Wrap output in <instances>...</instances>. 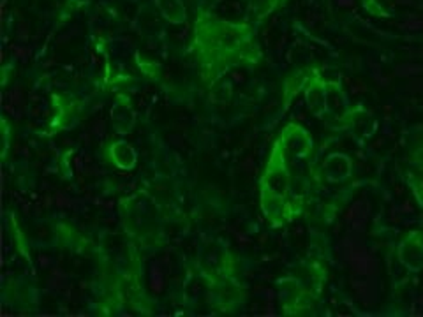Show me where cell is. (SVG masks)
<instances>
[{
    "mask_svg": "<svg viewBox=\"0 0 423 317\" xmlns=\"http://www.w3.org/2000/svg\"><path fill=\"white\" fill-rule=\"evenodd\" d=\"M399 261L409 272H420L423 268V233L422 231H411L397 249Z\"/></svg>",
    "mask_w": 423,
    "mask_h": 317,
    "instance_id": "3",
    "label": "cell"
},
{
    "mask_svg": "<svg viewBox=\"0 0 423 317\" xmlns=\"http://www.w3.org/2000/svg\"><path fill=\"white\" fill-rule=\"evenodd\" d=\"M111 120H113L115 131L120 132V134H125V132L132 131V125H135V113L129 108L125 102L118 101L115 104V108L111 109Z\"/></svg>",
    "mask_w": 423,
    "mask_h": 317,
    "instance_id": "10",
    "label": "cell"
},
{
    "mask_svg": "<svg viewBox=\"0 0 423 317\" xmlns=\"http://www.w3.org/2000/svg\"><path fill=\"white\" fill-rule=\"evenodd\" d=\"M369 219V208L363 203H356L355 206H351L350 213H348V220L352 224V230L360 231L363 227V224Z\"/></svg>",
    "mask_w": 423,
    "mask_h": 317,
    "instance_id": "12",
    "label": "cell"
},
{
    "mask_svg": "<svg viewBox=\"0 0 423 317\" xmlns=\"http://www.w3.org/2000/svg\"><path fill=\"white\" fill-rule=\"evenodd\" d=\"M306 102L307 108L314 113V115L321 117L326 113V83L319 78L310 80L306 88Z\"/></svg>",
    "mask_w": 423,
    "mask_h": 317,
    "instance_id": "7",
    "label": "cell"
},
{
    "mask_svg": "<svg viewBox=\"0 0 423 317\" xmlns=\"http://www.w3.org/2000/svg\"><path fill=\"white\" fill-rule=\"evenodd\" d=\"M348 119L351 120L352 129H355V132L358 138H369V136L372 134L377 127V122L374 120L367 112H363V113H352L351 112Z\"/></svg>",
    "mask_w": 423,
    "mask_h": 317,
    "instance_id": "11",
    "label": "cell"
},
{
    "mask_svg": "<svg viewBox=\"0 0 423 317\" xmlns=\"http://www.w3.org/2000/svg\"><path fill=\"white\" fill-rule=\"evenodd\" d=\"M110 158L118 169H124V171H131L136 166V162H138L135 149L127 141H122V139L115 141L110 146Z\"/></svg>",
    "mask_w": 423,
    "mask_h": 317,
    "instance_id": "8",
    "label": "cell"
},
{
    "mask_svg": "<svg viewBox=\"0 0 423 317\" xmlns=\"http://www.w3.org/2000/svg\"><path fill=\"white\" fill-rule=\"evenodd\" d=\"M152 287H154V291H161L162 287V277L159 267L152 268Z\"/></svg>",
    "mask_w": 423,
    "mask_h": 317,
    "instance_id": "13",
    "label": "cell"
},
{
    "mask_svg": "<svg viewBox=\"0 0 423 317\" xmlns=\"http://www.w3.org/2000/svg\"><path fill=\"white\" fill-rule=\"evenodd\" d=\"M337 2H339L340 6H351L352 0H337Z\"/></svg>",
    "mask_w": 423,
    "mask_h": 317,
    "instance_id": "14",
    "label": "cell"
},
{
    "mask_svg": "<svg viewBox=\"0 0 423 317\" xmlns=\"http://www.w3.org/2000/svg\"><path fill=\"white\" fill-rule=\"evenodd\" d=\"M326 113L335 120H346L350 117V101L339 83H326Z\"/></svg>",
    "mask_w": 423,
    "mask_h": 317,
    "instance_id": "4",
    "label": "cell"
},
{
    "mask_svg": "<svg viewBox=\"0 0 423 317\" xmlns=\"http://www.w3.org/2000/svg\"><path fill=\"white\" fill-rule=\"evenodd\" d=\"M192 50L207 80L219 78L235 65L259 58L256 41L247 27L210 16L196 20Z\"/></svg>",
    "mask_w": 423,
    "mask_h": 317,
    "instance_id": "1",
    "label": "cell"
},
{
    "mask_svg": "<svg viewBox=\"0 0 423 317\" xmlns=\"http://www.w3.org/2000/svg\"><path fill=\"white\" fill-rule=\"evenodd\" d=\"M306 158L289 156L277 141L273 145L272 156L261 176V208L276 227L300 213L307 189L302 166Z\"/></svg>",
    "mask_w": 423,
    "mask_h": 317,
    "instance_id": "2",
    "label": "cell"
},
{
    "mask_svg": "<svg viewBox=\"0 0 423 317\" xmlns=\"http://www.w3.org/2000/svg\"><path fill=\"white\" fill-rule=\"evenodd\" d=\"M159 13L169 23L180 25L187 20V11H185L184 0H155Z\"/></svg>",
    "mask_w": 423,
    "mask_h": 317,
    "instance_id": "9",
    "label": "cell"
},
{
    "mask_svg": "<svg viewBox=\"0 0 423 317\" xmlns=\"http://www.w3.org/2000/svg\"><path fill=\"white\" fill-rule=\"evenodd\" d=\"M352 162L346 154H332L325 161V178L330 183L344 182L351 176Z\"/></svg>",
    "mask_w": 423,
    "mask_h": 317,
    "instance_id": "5",
    "label": "cell"
},
{
    "mask_svg": "<svg viewBox=\"0 0 423 317\" xmlns=\"http://www.w3.org/2000/svg\"><path fill=\"white\" fill-rule=\"evenodd\" d=\"M350 264L358 275H372L377 272V261L372 254L362 245H352L346 250Z\"/></svg>",
    "mask_w": 423,
    "mask_h": 317,
    "instance_id": "6",
    "label": "cell"
}]
</instances>
